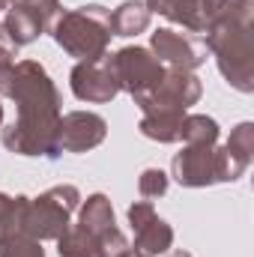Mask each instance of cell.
<instances>
[{
  "label": "cell",
  "mask_w": 254,
  "mask_h": 257,
  "mask_svg": "<svg viewBox=\"0 0 254 257\" xmlns=\"http://www.w3.org/2000/svg\"><path fill=\"white\" fill-rule=\"evenodd\" d=\"M111 33V15L102 12V6H84L81 12L66 15L57 27V42L75 57H93L102 51L105 39Z\"/></svg>",
  "instance_id": "obj_1"
},
{
  "label": "cell",
  "mask_w": 254,
  "mask_h": 257,
  "mask_svg": "<svg viewBox=\"0 0 254 257\" xmlns=\"http://www.w3.org/2000/svg\"><path fill=\"white\" fill-rule=\"evenodd\" d=\"M165 189H168V180H165V174H162V171H147V174L141 177V192L147 194V197L162 194Z\"/></svg>",
  "instance_id": "obj_9"
},
{
  "label": "cell",
  "mask_w": 254,
  "mask_h": 257,
  "mask_svg": "<svg viewBox=\"0 0 254 257\" xmlns=\"http://www.w3.org/2000/svg\"><path fill=\"white\" fill-rule=\"evenodd\" d=\"M105 135V123L93 114H72L60 126V144H66L69 150H84L99 144Z\"/></svg>",
  "instance_id": "obj_6"
},
{
  "label": "cell",
  "mask_w": 254,
  "mask_h": 257,
  "mask_svg": "<svg viewBox=\"0 0 254 257\" xmlns=\"http://www.w3.org/2000/svg\"><path fill=\"white\" fill-rule=\"evenodd\" d=\"M114 72H117V78H123V84H126L132 93H138L141 99H144V93L150 90V87H159L162 81V69L159 63L147 54V51H141V48H126V51H120L114 60Z\"/></svg>",
  "instance_id": "obj_2"
},
{
  "label": "cell",
  "mask_w": 254,
  "mask_h": 257,
  "mask_svg": "<svg viewBox=\"0 0 254 257\" xmlns=\"http://www.w3.org/2000/svg\"><path fill=\"white\" fill-rule=\"evenodd\" d=\"M72 87L81 99H111L117 93V75H114V66L108 63H84L75 69L72 75Z\"/></svg>",
  "instance_id": "obj_3"
},
{
  "label": "cell",
  "mask_w": 254,
  "mask_h": 257,
  "mask_svg": "<svg viewBox=\"0 0 254 257\" xmlns=\"http://www.w3.org/2000/svg\"><path fill=\"white\" fill-rule=\"evenodd\" d=\"M153 42H156L159 57H165V60H171V63H177V66H197L200 63V57H197V51L191 48V42L183 39V36H177L174 30H159Z\"/></svg>",
  "instance_id": "obj_7"
},
{
  "label": "cell",
  "mask_w": 254,
  "mask_h": 257,
  "mask_svg": "<svg viewBox=\"0 0 254 257\" xmlns=\"http://www.w3.org/2000/svg\"><path fill=\"white\" fill-rule=\"evenodd\" d=\"M129 218H132V224L138 227V242H141L144 251L156 254V251H165V248H168V242H171V230L165 227L162 218L153 215V209H150L147 203L132 206V209H129Z\"/></svg>",
  "instance_id": "obj_5"
},
{
  "label": "cell",
  "mask_w": 254,
  "mask_h": 257,
  "mask_svg": "<svg viewBox=\"0 0 254 257\" xmlns=\"http://www.w3.org/2000/svg\"><path fill=\"white\" fill-rule=\"evenodd\" d=\"M3 257H42V248L36 242H27V239H12L3 248Z\"/></svg>",
  "instance_id": "obj_10"
},
{
  "label": "cell",
  "mask_w": 254,
  "mask_h": 257,
  "mask_svg": "<svg viewBox=\"0 0 254 257\" xmlns=\"http://www.w3.org/2000/svg\"><path fill=\"white\" fill-rule=\"evenodd\" d=\"M0 117H3V108H0Z\"/></svg>",
  "instance_id": "obj_11"
},
{
  "label": "cell",
  "mask_w": 254,
  "mask_h": 257,
  "mask_svg": "<svg viewBox=\"0 0 254 257\" xmlns=\"http://www.w3.org/2000/svg\"><path fill=\"white\" fill-rule=\"evenodd\" d=\"M150 21V12L144 9V3H126L120 6V12L111 18V30H117L120 36H132L138 30H144Z\"/></svg>",
  "instance_id": "obj_8"
},
{
  "label": "cell",
  "mask_w": 254,
  "mask_h": 257,
  "mask_svg": "<svg viewBox=\"0 0 254 257\" xmlns=\"http://www.w3.org/2000/svg\"><path fill=\"white\" fill-rule=\"evenodd\" d=\"M60 189L45 197H39V203L30 206V218H27V230L39 233V236H57L60 227H66V215L75 206V200H57Z\"/></svg>",
  "instance_id": "obj_4"
}]
</instances>
